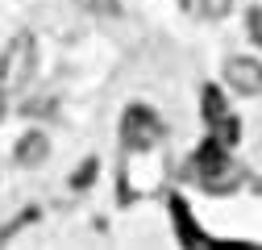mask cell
<instances>
[{"label":"cell","mask_w":262,"mask_h":250,"mask_svg":"<svg viewBox=\"0 0 262 250\" xmlns=\"http://www.w3.org/2000/svg\"><path fill=\"white\" fill-rule=\"evenodd\" d=\"M34 67H38V38L29 29H17L9 38V46H5V54H0V92L29 84Z\"/></svg>","instance_id":"obj_1"},{"label":"cell","mask_w":262,"mask_h":250,"mask_svg":"<svg viewBox=\"0 0 262 250\" xmlns=\"http://www.w3.org/2000/svg\"><path fill=\"white\" fill-rule=\"evenodd\" d=\"M162 138H167V125H162V117L146 105H129L121 113V142L125 150H134V154H146L154 150Z\"/></svg>","instance_id":"obj_2"},{"label":"cell","mask_w":262,"mask_h":250,"mask_svg":"<svg viewBox=\"0 0 262 250\" xmlns=\"http://www.w3.org/2000/svg\"><path fill=\"white\" fill-rule=\"evenodd\" d=\"M200 109H204V125L212 130L208 138L221 142L225 150H229V146H237V138H242V121L233 117V109H229L225 92H221L216 84H204V88H200Z\"/></svg>","instance_id":"obj_3"},{"label":"cell","mask_w":262,"mask_h":250,"mask_svg":"<svg viewBox=\"0 0 262 250\" xmlns=\"http://www.w3.org/2000/svg\"><path fill=\"white\" fill-rule=\"evenodd\" d=\"M191 171H195V179H200L208 192H225L229 183L237 179V171H233V159H229V150L221 146V142H204L200 150L191 154Z\"/></svg>","instance_id":"obj_4"},{"label":"cell","mask_w":262,"mask_h":250,"mask_svg":"<svg viewBox=\"0 0 262 250\" xmlns=\"http://www.w3.org/2000/svg\"><path fill=\"white\" fill-rule=\"evenodd\" d=\"M225 84L237 96H262V62L250 54H229L225 58Z\"/></svg>","instance_id":"obj_5"},{"label":"cell","mask_w":262,"mask_h":250,"mask_svg":"<svg viewBox=\"0 0 262 250\" xmlns=\"http://www.w3.org/2000/svg\"><path fill=\"white\" fill-rule=\"evenodd\" d=\"M46 154H50V138L42 130H25L21 142L13 146V163L17 167H38V163H46Z\"/></svg>","instance_id":"obj_6"},{"label":"cell","mask_w":262,"mask_h":250,"mask_svg":"<svg viewBox=\"0 0 262 250\" xmlns=\"http://www.w3.org/2000/svg\"><path fill=\"white\" fill-rule=\"evenodd\" d=\"M179 9L195 21H221V17H229L233 0H179Z\"/></svg>","instance_id":"obj_7"},{"label":"cell","mask_w":262,"mask_h":250,"mask_svg":"<svg viewBox=\"0 0 262 250\" xmlns=\"http://www.w3.org/2000/svg\"><path fill=\"white\" fill-rule=\"evenodd\" d=\"M75 5L92 17H117L121 13V0H75Z\"/></svg>","instance_id":"obj_8"},{"label":"cell","mask_w":262,"mask_h":250,"mask_svg":"<svg viewBox=\"0 0 262 250\" xmlns=\"http://www.w3.org/2000/svg\"><path fill=\"white\" fill-rule=\"evenodd\" d=\"M246 25H250V42L262 50V9H250L246 13Z\"/></svg>","instance_id":"obj_9"},{"label":"cell","mask_w":262,"mask_h":250,"mask_svg":"<svg viewBox=\"0 0 262 250\" xmlns=\"http://www.w3.org/2000/svg\"><path fill=\"white\" fill-rule=\"evenodd\" d=\"M96 167H100L96 159H83V167L71 175V187H88V183H92V175H96Z\"/></svg>","instance_id":"obj_10"},{"label":"cell","mask_w":262,"mask_h":250,"mask_svg":"<svg viewBox=\"0 0 262 250\" xmlns=\"http://www.w3.org/2000/svg\"><path fill=\"white\" fill-rule=\"evenodd\" d=\"M0 117H5V92H0Z\"/></svg>","instance_id":"obj_11"}]
</instances>
